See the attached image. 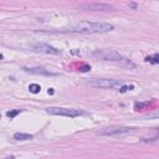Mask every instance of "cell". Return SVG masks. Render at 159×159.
Listing matches in <instances>:
<instances>
[{
  "mask_svg": "<svg viewBox=\"0 0 159 159\" xmlns=\"http://www.w3.org/2000/svg\"><path fill=\"white\" fill-rule=\"evenodd\" d=\"M112 30H114V26L107 22L80 21L70 26V31L78 32V34H106Z\"/></svg>",
  "mask_w": 159,
  "mask_h": 159,
  "instance_id": "cell-1",
  "label": "cell"
},
{
  "mask_svg": "<svg viewBox=\"0 0 159 159\" xmlns=\"http://www.w3.org/2000/svg\"><path fill=\"white\" fill-rule=\"evenodd\" d=\"M92 55L96 57H99L101 60H104V61H122V62H125L127 66L134 67V65L130 61H128L119 52L113 51V50H96V51H93Z\"/></svg>",
  "mask_w": 159,
  "mask_h": 159,
  "instance_id": "cell-2",
  "label": "cell"
},
{
  "mask_svg": "<svg viewBox=\"0 0 159 159\" xmlns=\"http://www.w3.org/2000/svg\"><path fill=\"white\" fill-rule=\"evenodd\" d=\"M133 129L134 128L124 127V125H112V127H107V128L99 130L98 135H102V137H118V135L127 134V133L132 132Z\"/></svg>",
  "mask_w": 159,
  "mask_h": 159,
  "instance_id": "cell-3",
  "label": "cell"
},
{
  "mask_svg": "<svg viewBox=\"0 0 159 159\" xmlns=\"http://www.w3.org/2000/svg\"><path fill=\"white\" fill-rule=\"evenodd\" d=\"M89 84L96 88H119L123 82L114 78H97L93 81H89Z\"/></svg>",
  "mask_w": 159,
  "mask_h": 159,
  "instance_id": "cell-4",
  "label": "cell"
},
{
  "mask_svg": "<svg viewBox=\"0 0 159 159\" xmlns=\"http://www.w3.org/2000/svg\"><path fill=\"white\" fill-rule=\"evenodd\" d=\"M46 112L50 114H53V116H65V117H78V116L83 114V112L80 109L62 108V107H50L46 109Z\"/></svg>",
  "mask_w": 159,
  "mask_h": 159,
  "instance_id": "cell-5",
  "label": "cell"
},
{
  "mask_svg": "<svg viewBox=\"0 0 159 159\" xmlns=\"http://www.w3.org/2000/svg\"><path fill=\"white\" fill-rule=\"evenodd\" d=\"M80 10L82 11H112L114 7L109 4H103V2H91V4H83L78 6Z\"/></svg>",
  "mask_w": 159,
  "mask_h": 159,
  "instance_id": "cell-6",
  "label": "cell"
},
{
  "mask_svg": "<svg viewBox=\"0 0 159 159\" xmlns=\"http://www.w3.org/2000/svg\"><path fill=\"white\" fill-rule=\"evenodd\" d=\"M31 48L37 51V52H43V53H48V55H60L61 51L57 50L53 46H50L48 43H34L31 45Z\"/></svg>",
  "mask_w": 159,
  "mask_h": 159,
  "instance_id": "cell-7",
  "label": "cell"
},
{
  "mask_svg": "<svg viewBox=\"0 0 159 159\" xmlns=\"http://www.w3.org/2000/svg\"><path fill=\"white\" fill-rule=\"evenodd\" d=\"M27 72H30V73H35V75H46V76H52V75H55V73H52V72H48V71H46L45 68H42V67H30V68H25Z\"/></svg>",
  "mask_w": 159,
  "mask_h": 159,
  "instance_id": "cell-8",
  "label": "cell"
},
{
  "mask_svg": "<svg viewBox=\"0 0 159 159\" xmlns=\"http://www.w3.org/2000/svg\"><path fill=\"white\" fill-rule=\"evenodd\" d=\"M32 138L34 137L27 133H15L14 134V139H16V140H30Z\"/></svg>",
  "mask_w": 159,
  "mask_h": 159,
  "instance_id": "cell-9",
  "label": "cell"
},
{
  "mask_svg": "<svg viewBox=\"0 0 159 159\" xmlns=\"http://www.w3.org/2000/svg\"><path fill=\"white\" fill-rule=\"evenodd\" d=\"M29 89H30L31 93H39L40 89H41V87H40L39 84H36V83H31V84L29 86Z\"/></svg>",
  "mask_w": 159,
  "mask_h": 159,
  "instance_id": "cell-10",
  "label": "cell"
},
{
  "mask_svg": "<svg viewBox=\"0 0 159 159\" xmlns=\"http://www.w3.org/2000/svg\"><path fill=\"white\" fill-rule=\"evenodd\" d=\"M145 61L150 62V63H159V55H154V56H149L145 58Z\"/></svg>",
  "mask_w": 159,
  "mask_h": 159,
  "instance_id": "cell-11",
  "label": "cell"
},
{
  "mask_svg": "<svg viewBox=\"0 0 159 159\" xmlns=\"http://www.w3.org/2000/svg\"><path fill=\"white\" fill-rule=\"evenodd\" d=\"M157 118H159V111H158V112H154V113H152V114H148V116H145V117H143V119H157Z\"/></svg>",
  "mask_w": 159,
  "mask_h": 159,
  "instance_id": "cell-12",
  "label": "cell"
},
{
  "mask_svg": "<svg viewBox=\"0 0 159 159\" xmlns=\"http://www.w3.org/2000/svg\"><path fill=\"white\" fill-rule=\"evenodd\" d=\"M21 112V109H15V111H9L7 113H6V116L7 117H10V118H14L15 116H17L19 113Z\"/></svg>",
  "mask_w": 159,
  "mask_h": 159,
  "instance_id": "cell-13",
  "label": "cell"
},
{
  "mask_svg": "<svg viewBox=\"0 0 159 159\" xmlns=\"http://www.w3.org/2000/svg\"><path fill=\"white\" fill-rule=\"evenodd\" d=\"M134 88V86L133 84H130V86H120V92H125V91H128V89H133Z\"/></svg>",
  "mask_w": 159,
  "mask_h": 159,
  "instance_id": "cell-14",
  "label": "cell"
},
{
  "mask_svg": "<svg viewBox=\"0 0 159 159\" xmlns=\"http://www.w3.org/2000/svg\"><path fill=\"white\" fill-rule=\"evenodd\" d=\"M88 70H91V66H87V65L80 68V71H82V72H86V71H88Z\"/></svg>",
  "mask_w": 159,
  "mask_h": 159,
  "instance_id": "cell-15",
  "label": "cell"
},
{
  "mask_svg": "<svg viewBox=\"0 0 159 159\" xmlns=\"http://www.w3.org/2000/svg\"><path fill=\"white\" fill-rule=\"evenodd\" d=\"M153 133H154V134H159V127H158V128H155Z\"/></svg>",
  "mask_w": 159,
  "mask_h": 159,
  "instance_id": "cell-16",
  "label": "cell"
}]
</instances>
